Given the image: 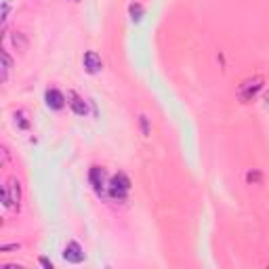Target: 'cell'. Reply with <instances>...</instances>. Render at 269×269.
<instances>
[{
    "mask_svg": "<svg viewBox=\"0 0 269 269\" xmlns=\"http://www.w3.org/2000/svg\"><path fill=\"white\" fill-rule=\"evenodd\" d=\"M21 196H23V194H21V183H19V179L11 177V179L3 185V204H5V208L19 213V208H21Z\"/></svg>",
    "mask_w": 269,
    "mask_h": 269,
    "instance_id": "1",
    "label": "cell"
},
{
    "mask_svg": "<svg viewBox=\"0 0 269 269\" xmlns=\"http://www.w3.org/2000/svg\"><path fill=\"white\" fill-rule=\"evenodd\" d=\"M11 44H13L19 53H23V51H28L30 40H28V36L23 32H13V34H11Z\"/></svg>",
    "mask_w": 269,
    "mask_h": 269,
    "instance_id": "10",
    "label": "cell"
},
{
    "mask_svg": "<svg viewBox=\"0 0 269 269\" xmlns=\"http://www.w3.org/2000/svg\"><path fill=\"white\" fill-rule=\"evenodd\" d=\"M131 179L126 177L124 172H118L114 174V177L110 179V190H108V198H112V200L116 202H126L128 200V194H131Z\"/></svg>",
    "mask_w": 269,
    "mask_h": 269,
    "instance_id": "2",
    "label": "cell"
},
{
    "mask_svg": "<svg viewBox=\"0 0 269 269\" xmlns=\"http://www.w3.org/2000/svg\"><path fill=\"white\" fill-rule=\"evenodd\" d=\"M82 65H84V69L88 74H99L101 69H103V59L99 57V53L97 51H86L84 55H82Z\"/></svg>",
    "mask_w": 269,
    "mask_h": 269,
    "instance_id": "7",
    "label": "cell"
},
{
    "mask_svg": "<svg viewBox=\"0 0 269 269\" xmlns=\"http://www.w3.org/2000/svg\"><path fill=\"white\" fill-rule=\"evenodd\" d=\"M40 265L46 267V269H53V263H51L49 259H46V256H40Z\"/></svg>",
    "mask_w": 269,
    "mask_h": 269,
    "instance_id": "18",
    "label": "cell"
},
{
    "mask_svg": "<svg viewBox=\"0 0 269 269\" xmlns=\"http://www.w3.org/2000/svg\"><path fill=\"white\" fill-rule=\"evenodd\" d=\"M13 120L17 124L19 131H30V120H28V114L23 112V110H17L13 112Z\"/></svg>",
    "mask_w": 269,
    "mask_h": 269,
    "instance_id": "11",
    "label": "cell"
},
{
    "mask_svg": "<svg viewBox=\"0 0 269 269\" xmlns=\"http://www.w3.org/2000/svg\"><path fill=\"white\" fill-rule=\"evenodd\" d=\"M265 105H269V91L265 93Z\"/></svg>",
    "mask_w": 269,
    "mask_h": 269,
    "instance_id": "19",
    "label": "cell"
},
{
    "mask_svg": "<svg viewBox=\"0 0 269 269\" xmlns=\"http://www.w3.org/2000/svg\"><path fill=\"white\" fill-rule=\"evenodd\" d=\"M21 248V244H17V242H13V244H3L0 246V252H15V250H19Z\"/></svg>",
    "mask_w": 269,
    "mask_h": 269,
    "instance_id": "16",
    "label": "cell"
},
{
    "mask_svg": "<svg viewBox=\"0 0 269 269\" xmlns=\"http://www.w3.org/2000/svg\"><path fill=\"white\" fill-rule=\"evenodd\" d=\"M63 259L67 261V263H74V265H80L84 261V250H82V246L76 242V240H72V242H67V246L63 248Z\"/></svg>",
    "mask_w": 269,
    "mask_h": 269,
    "instance_id": "6",
    "label": "cell"
},
{
    "mask_svg": "<svg viewBox=\"0 0 269 269\" xmlns=\"http://www.w3.org/2000/svg\"><path fill=\"white\" fill-rule=\"evenodd\" d=\"M88 183L93 187L99 198H108V190H110V181H108V172L103 166H91L88 170Z\"/></svg>",
    "mask_w": 269,
    "mask_h": 269,
    "instance_id": "4",
    "label": "cell"
},
{
    "mask_svg": "<svg viewBox=\"0 0 269 269\" xmlns=\"http://www.w3.org/2000/svg\"><path fill=\"white\" fill-rule=\"evenodd\" d=\"M0 154H3V164L9 166L11 164V149L7 145H3V147H0Z\"/></svg>",
    "mask_w": 269,
    "mask_h": 269,
    "instance_id": "17",
    "label": "cell"
},
{
    "mask_svg": "<svg viewBox=\"0 0 269 269\" xmlns=\"http://www.w3.org/2000/svg\"><path fill=\"white\" fill-rule=\"evenodd\" d=\"M13 72V57L7 49H3V72H0V80H3V84L9 82V76Z\"/></svg>",
    "mask_w": 269,
    "mask_h": 269,
    "instance_id": "9",
    "label": "cell"
},
{
    "mask_svg": "<svg viewBox=\"0 0 269 269\" xmlns=\"http://www.w3.org/2000/svg\"><path fill=\"white\" fill-rule=\"evenodd\" d=\"M263 84H265V80H263V76H252V78H246L244 82L238 86V99L242 101V103H248V101H252L259 93L263 91Z\"/></svg>",
    "mask_w": 269,
    "mask_h": 269,
    "instance_id": "3",
    "label": "cell"
},
{
    "mask_svg": "<svg viewBox=\"0 0 269 269\" xmlns=\"http://www.w3.org/2000/svg\"><path fill=\"white\" fill-rule=\"evenodd\" d=\"M9 15H11V5H9V0H5V3H3V30H7Z\"/></svg>",
    "mask_w": 269,
    "mask_h": 269,
    "instance_id": "15",
    "label": "cell"
},
{
    "mask_svg": "<svg viewBox=\"0 0 269 269\" xmlns=\"http://www.w3.org/2000/svg\"><path fill=\"white\" fill-rule=\"evenodd\" d=\"M128 15H131L133 21H141V17H143V5L141 3H131V5H128Z\"/></svg>",
    "mask_w": 269,
    "mask_h": 269,
    "instance_id": "13",
    "label": "cell"
},
{
    "mask_svg": "<svg viewBox=\"0 0 269 269\" xmlns=\"http://www.w3.org/2000/svg\"><path fill=\"white\" fill-rule=\"evenodd\" d=\"M67 105H69V110H72L76 116H86L88 114V103L80 95H76L74 91L67 93Z\"/></svg>",
    "mask_w": 269,
    "mask_h": 269,
    "instance_id": "8",
    "label": "cell"
},
{
    "mask_svg": "<svg viewBox=\"0 0 269 269\" xmlns=\"http://www.w3.org/2000/svg\"><path fill=\"white\" fill-rule=\"evenodd\" d=\"M244 179H246V185H263V172L259 168H248Z\"/></svg>",
    "mask_w": 269,
    "mask_h": 269,
    "instance_id": "12",
    "label": "cell"
},
{
    "mask_svg": "<svg viewBox=\"0 0 269 269\" xmlns=\"http://www.w3.org/2000/svg\"><path fill=\"white\" fill-rule=\"evenodd\" d=\"M44 101H46V105H49L51 110H55V112H59V110H63L65 108V103H67V99H65V95L59 91V88H46L44 91Z\"/></svg>",
    "mask_w": 269,
    "mask_h": 269,
    "instance_id": "5",
    "label": "cell"
},
{
    "mask_svg": "<svg viewBox=\"0 0 269 269\" xmlns=\"http://www.w3.org/2000/svg\"><path fill=\"white\" fill-rule=\"evenodd\" d=\"M139 124H141V133H143V137H149V135H151V128H149V120H147V116H145V114L139 116Z\"/></svg>",
    "mask_w": 269,
    "mask_h": 269,
    "instance_id": "14",
    "label": "cell"
},
{
    "mask_svg": "<svg viewBox=\"0 0 269 269\" xmlns=\"http://www.w3.org/2000/svg\"><path fill=\"white\" fill-rule=\"evenodd\" d=\"M74 3H76V0H74Z\"/></svg>",
    "mask_w": 269,
    "mask_h": 269,
    "instance_id": "20",
    "label": "cell"
}]
</instances>
